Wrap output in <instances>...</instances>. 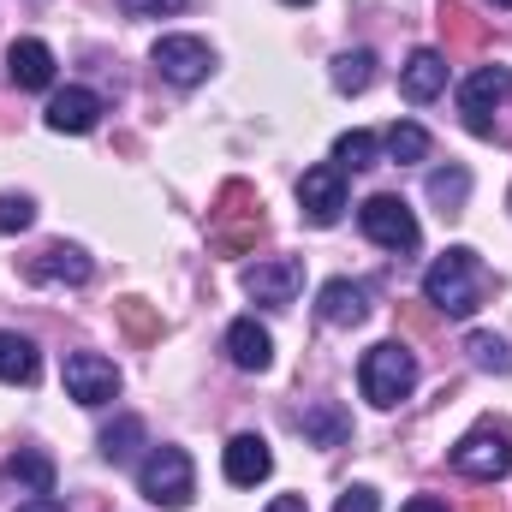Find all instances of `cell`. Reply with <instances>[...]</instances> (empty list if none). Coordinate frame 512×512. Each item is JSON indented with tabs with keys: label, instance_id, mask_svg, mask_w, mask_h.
Instances as JSON below:
<instances>
[{
	"label": "cell",
	"instance_id": "ba28073f",
	"mask_svg": "<svg viewBox=\"0 0 512 512\" xmlns=\"http://www.w3.org/2000/svg\"><path fill=\"white\" fill-rule=\"evenodd\" d=\"M149 60H155V72H161L167 84H179V90L203 84V78H209V66H215L209 42H197V36H161Z\"/></svg>",
	"mask_w": 512,
	"mask_h": 512
},
{
	"label": "cell",
	"instance_id": "836d02e7",
	"mask_svg": "<svg viewBox=\"0 0 512 512\" xmlns=\"http://www.w3.org/2000/svg\"><path fill=\"white\" fill-rule=\"evenodd\" d=\"M18 512H66V507H60L54 495H36V501H24V507H18Z\"/></svg>",
	"mask_w": 512,
	"mask_h": 512
},
{
	"label": "cell",
	"instance_id": "9a60e30c",
	"mask_svg": "<svg viewBox=\"0 0 512 512\" xmlns=\"http://www.w3.org/2000/svg\"><path fill=\"white\" fill-rule=\"evenodd\" d=\"M268 471H274V453H268L262 435H233L227 441V483L233 489H256Z\"/></svg>",
	"mask_w": 512,
	"mask_h": 512
},
{
	"label": "cell",
	"instance_id": "7c38bea8",
	"mask_svg": "<svg viewBox=\"0 0 512 512\" xmlns=\"http://www.w3.org/2000/svg\"><path fill=\"white\" fill-rule=\"evenodd\" d=\"M316 316H322L328 328H358V322L370 316V286H364V280H328L322 298H316Z\"/></svg>",
	"mask_w": 512,
	"mask_h": 512
},
{
	"label": "cell",
	"instance_id": "44dd1931",
	"mask_svg": "<svg viewBox=\"0 0 512 512\" xmlns=\"http://www.w3.org/2000/svg\"><path fill=\"white\" fill-rule=\"evenodd\" d=\"M370 84H376V54L370 48H352V54L334 60V90L340 96H364Z\"/></svg>",
	"mask_w": 512,
	"mask_h": 512
},
{
	"label": "cell",
	"instance_id": "f546056e",
	"mask_svg": "<svg viewBox=\"0 0 512 512\" xmlns=\"http://www.w3.org/2000/svg\"><path fill=\"white\" fill-rule=\"evenodd\" d=\"M36 221V203L30 197H0V233H24Z\"/></svg>",
	"mask_w": 512,
	"mask_h": 512
},
{
	"label": "cell",
	"instance_id": "8fae6325",
	"mask_svg": "<svg viewBox=\"0 0 512 512\" xmlns=\"http://www.w3.org/2000/svg\"><path fill=\"white\" fill-rule=\"evenodd\" d=\"M60 376H66V393H72L78 405H108V399L120 393V370H114L108 358H96V352H72Z\"/></svg>",
	"mask_w": 512,
	"mask_h": 512
},
{
	"label": "cell",
	"instance_id": "d6986e66",
	"mask_svg": "<svg viewBox=\"0 0 512 512\" xmlns=\"http://www.w3.org/2000/svg\"><path fill=\"white\" fill-rule=\"evenodd\" d=\"M298 429H304V441H310V447H340V441L352 435V423H346V411H340L334 399L304 405V411H298Z\"/></svg>",
	"mask_w": 512,
	"mask_h": 512
},
{
	"label": "cell",
	"instance_id": "484cf974",
	"mask_svg": "<svg viewBox=\"0 0 512 512\" xmlns=\"http://www.w3.org/2000/svg\"><path fill=\"white\" fill-rule=\"evenodd\" d=\"M137 447H143V417H114V423L102 429V459L126 465Z\"/></svg>",
	"mask_w": 512,
	"mask_h": 512
},
{
	"label": "cell",
	"instance_id": "e575fe53",
	"mask_svg": "<svg viewBox=\"0 0 512 512\" xmlns=\"http://www.w3.org/2000/svg\"><path fill=\"white\" fill-rule=\"evenodd\" d=\"M268 512H304V495H280Z\"/></svg>",
	"mask_w": 512,
	"mask_h": 512
},
{
	"label": "cell",
	"instance_id": "3957f363",
	"mask_svg": "<svg viewBox=\"0 0 512 512\" xmlns=\"http://www.w3.org/2000/svg\"><path fill=\"white\" fill-rule=\"evenodd\" d=\"M358 387H364V399L370 405H399L411 387H417V352H405L399 340H382V346H370L364 352V364H358Z\"/></svg>",
	"mask_w": 512,
	"mask_h": 512
},
{
	"label": "cell",
	"instance_id": "5b68a950",
	"mask_svg": "<svg viewBox=\"0 0 512 512\" xmlns=\"http://www.w3.org/2000/svg\"><path fill=\"white\" fill-rule=\"evenodd\" d=\"M191 483H197V477H191V453H185V447H155V453L137 465V489L167 512L191 507Z\"/></svg>",
	"mask_w": 512,
	"mask_h": 512
},
{
	"label": "cell",
	"instance_id": "30bf717a",
	"mask_svg": "<svg viewBox=\"0 0 512 512\" xmlns=\"http://www.w3.org/2000/svg\"><path fill=\"white\" fill-rule=\"evenodd\" d=\"M298 286H304V262L298 256H274V262L245 268V292H251L256 304H268V310H286L298 298Z\"/></svg>",
	"mask_w": 512,
	"mask_h": 512
},
{
	"label": "cell",
	"instance_id": "4316f807",
	"mask_svg": "<svg viewBox=\"0 0 512 512\" xmlns=\"http://www.w3.org/2000/svg\"><path fill=\"white\" fill-rule=\"evenodd\" d=\"M465 352H471V364L477 370H495V376H512V352L501 334H471L465 340Z\"/></svg>",
	"mask_w": 512,
	"mask_h": 512
},
{
	"label": "cell",
	"instance_id": "603a6c76",
	"mask_svg": "<svg viewBox=\"0 0 512 512\" xmlns=\"http://www.w3.org/2000/svg\"><path fill=\"white\" fill-rule=\"evenodd\" d=\"M0 382H36V346L0 328Z\"/></svg>",
	"mask_w": 512,
	"mask_h": 512
},
{
	"label": "cell",
	"instance_id": "4dcf8cb0",
	"mask_svg": "<svg viewBox=\"0 0 512 512\" xmlns=\"http://www.w3.org/2000/svg\"><path fill=\"white\" fill-rule=\"evenodd\" d=\"M334 512H382V501H376V489L358 483V489H346V495L334 501Z\"/></svg>",
	"mask_w": 512,
	"mask_h": 512
},
{
	"label": "cell",
	"instance_id": "8992f818",
	"mask_svg": "<svg viewBox=\"0 0 512 512\" xmlns=\"http://www.w3.org/2000/svg\"><path fill=\"white\" fill-rule=\"evenodd\" d=\"M358 227L382 245V251H417V239H423V227H417V215L399 203V197H370L364 209H358Z\"/></svg>",
	"mask_w": 512,
	"mask_h": 512
},
{
	"label": "cell",
	"instance_id": "4fadbf2b",
	"mask_svg": "<svg viewBox=\"0 0 512 512\" xmlns=\"http://www.w3.org/2000/svg\"><path fill=\"white\" fill-rule=\"evenodd\" d=\"M6 78H12L18 90H48V84H54V48L36 42V36L12 42V48H6Z\"/></svg>",
	"mask_w": 512,
	"mask_h": 512
},
{
	"label": "cell",
	"instance_id": "cb8c5ba5",
	"mask_svg": "<svg viewBox=\"0 0 512 512\" xmlns=\"http://www.w3.org/2000/svg\"><path fill=\"white\" fill-rule=\"evenodd\" d=\"M114 310H120V328H126L131 346H155L161 340V316L149 310V298H120Z\"/></svg>",
	"mask_w": 512,
	"mask_h": 512
},
{
	"label": "cell",
	"instance_id": "1f68e13d",
	"mask_svg": "<svg viewBox=\"0 0 512 512\" xmlns=\"http://www.w3.org/2000/svg\"><path fill=\"white\" fill-rule=\"evenodd\" d=\"M131 18H161V12H179L185 0H120Z\"/></svg>",
	"mask_w": 512,
	"mask_h": 512
},
{
	"label": "cell",
	"instance_id": "277c9868",
	"mask_svg": "<svg viewBox=\"0 0 512 512\" xmlns=\"http://www.w3.org/2000/svg\"><path fill=\"white\" fill-rule=\"evenodd\" d=\"M453 471L459 477H471V483H495V477H507L512 471V435L507 423H477L459 447H453Z\"/></svg>",
	"mask_w": 512,
	"mask_h": 512
},
{
	"label": "cell",
	"instance_id": "e0dca14e",
	"mask_svg": "<svg viewBox=\"0 0 512 512\" xmlns=\"http://www.w3.org/2000/svg\"><path fill=\"white\" fill-rule=\"evenodd\" d=\"M96 120H102V96H96V90H60V96L48 102V126L54 131L84 137V131H96Z\"/></svg>",
	"mask_w": 512,
	"mask_h": 512
},
{
	"label": "cell",
	"instance_id": "8d00e7d4",
	"mask_svg": "<svg viewBox=\"0 0 512 512\" xmlns=\"http://www.w3.org/2000/svg\"><path fill=\"white\" fill-rule=\"evenodd\" d=\"M489 6H512V0H489Z\"/></svg>",
	"mask_w": 512,
	"mask_h": 512
},
{
	"label": "cell",
	"instance_id": "9c48e42d",
	"mask_svg": "<svg viewBox=\"0 0 512 512\" xmlns=\"http://www.w3.org/2000/svg\"><path fill=\"white\" fill-rule=\"evenodd\" d=\"M298 209H304V221L310 227H334L340 215H346V173L328 161V167H310L304 179H298Z\"/></svg>",
	"mask_w": 512,
	"mask_h": 512
},
{
	"label": "cell",
	"instance_id": "7a4b0ae2",
	"mask_svg": "<svg viewBox=\"0 0 512 512\" xmlns=\"http://www.w3.org/2000/svg\"><path fill=\"white\" fill-rule=\"evenodd\" d=\"M262 203H256V191L245 179H227L221 185V197H215V215H209V245L221 256H245L262 239Z\"/></svg>",
	"mask_w": 512,
	"mask_h": 512
},
{
	"label": "cell",
	"instance_id": "5bb4252c",
	"mask_svg": "<svg viewBox=\"0 0 512 512\" xmlns=\"http://www.w3.org/2000/svg\"><path fill=\"white\" fill-rule=\"evenodd\" d=\"M90 274H96V262L78 245H48L42 256H30V280H42V286H84Z\"/></svg>",
	"mask_w": 512,
	"mask_h": 512
},
{
	"label": "cell",
	"instance_id": "52a82bcc",
	"mask_svg": "<svg viewBox=\"0 0 512 512\" xmlns=\"http://www.w3.org/2000/svg\"><path fill=\"white\" fill-rule=\"evenodd\" d=\"M512 96V72L507 66H477L471 78H465V90H459V108H465V126L477 131V137H495V108Z\"/></svg>",
	"mask_w": 512,
	"mask_h": 512
},
{
	"label": "cell",
	"instance_id": "83f0119b",
	"mask_svg": "<svg viewBox=\"0 0 512 512\" xmlns=\"http://www.w3.org/2000/svg\"><path fill=\"white\" fill-rule=\"evenodd\" d=\"M382 143H387V155H393L399 167H405V161H423V155H429V131L411 126V120H399V126H393V131L382 137Z\"/></svg>",
	"mask_w": 512,
	"mask_h": 512
},
{
	"label": "cell",
	"instance_id": "7402d4cb",
	"mask_svg": "<svg viewBox=\"0 0 512 512\" xmlns=\"http://www.w3.org/2000/svg\"><path fill=\"white\" fill-rule=\"evenodd\" d=\"M465 197H471L465 167H435L429 173V203H441V215H465Z\"/></svg>",
	"mask_w": 512,
	"mask_h": 512
},
{
	"label": "cell",
	"instance_id": "74e56055",
	"mask_svg": "<svg viewBox=\"0 0 512 512\" xmlns=\"http://www.w3.org/2000/svg\"><path fill=\"white\" fill-rule=\"evenodd\" d=\"M286 6H304V0H286Z\"/></svg>",
	"mask_w": 512,
	"mask_h": 512
},
{
	"label": "cell",
	"instance_id": "d4e9b609",
	"mask_svg": "<svg viewBox=\"0 0 512 512\" xmlns=\"http://www.w3.org/2000/svg\"><path fill=\"white\" fill-rule=\"evenodd\" d=\"M376 149H382L376 131H346V137L334 143V167H340V173H346V167L364 173V167H376Z\"/></svg>",
	"mask_w": 512,
	"mask_h": 512
},
{
	"label": "cell",
	"instance_id": "ac0fdd59",
	"mask_svg": "<svg viewBox=\"0 0 512 512\" xmlns=\"http://www.w3.org/2000/svg\"><path fill=\"white\" fill-rule=\"evenodd\" d=\"M399 90H405L411 102H435V96L447 90V60H441L435 48H417V54L405 60V78H399Z\"/></svg>",
	"mask_w": 512,
	"mask_h": 512
},
{
	"label": "cell",
	"instance_id": "2e32d148",
	"mask_svg": "<svg viewBox=\"0 0 512 512\" xmlns=\"http://www.w3.org/2000/svg\"><path fill=\"white\" fill-rule=\"evenodd\" d=\"M227 358H233L239 370H251V376H262V370L274 364V340H268V328H262L256 316H239V322L227 328Z\"/></svg>",
	"mask_w": 512,
	"mask_h": 512
},
{
	"label": "cell",
	"instance_id": "6da1fadb",
	"mask_svg": "<svg viewBox=\"0 0 512 512\" xmlns=\"http://www.w3.org/2000/svg\"><path fill=\"white\" fill-rule=\"evenodd\" d=\"M483 292H489V274H483V262H477L471 245H453L447 256H435L429 274H423V298L441 316H453V322H465L483 304Z\"/></svg>",
	"mask_w": 512,
	"mask_h": 512
},
{
	"label": "cell",
	"instance_id": "ffe728a7",
	"mask_svg": "<svg viewBox=\"0 0 512 512\" xmlns=\"http://www.w3.org/2000/svg\"><path fill=\"white\" fill-rule=\"evenodd\" d=\"M435 24H441V36H447L453 48H483V36H489L483 18H477L471 6H459V0H441V18H435Z\"/></svg>",
	"mask_w": 512,
	"mask_h": 512
},
{
	"label": "cell",
	"instance_id": "d6a6232c",
	"mask_svg": "<svg viewBox=\"0 0 512 512\" xmlns=\"http://www.w3.org/2000/svg\"><path fill=\"white\" fill-rule=\"evenodd\" d=\"M405 512H447V501H435V495H417V501H405Z\"/></svg>",
	"mask_w": 512,
	"mask_h": 512
},
{
	"label": "cell",
	"instance_id": "f1b7e54d",
	"mask_svg": "<svg viewBox=\"0 0 512 512\" xmlns=\"http://www.w3.org/2000/svg\"><path fill=\"white\" fill-rule=\"evenodd\" d=\"M6 471H12V477H24V483H30L36 495H48V489H54V465H48L42 453H18V459H12Z\"/></svg>",
	"mask_w": 512,
	"mask_h": 512
},
{
	"label": "cell",
	"instance_id": "d590c367",
	"mask_svg": "<svg viewBox=\"0 0 512 512\" xmlns=\"http://www.w3.org/2000/svg\"><path fill=\"white\" fill-rule=\"evenodd\" d=\"M471 512H495V507H489V501H477V507H471Z\"/></svg>",
	"mask_w": 512,
	"mask_h": 512
}]
</instances>
